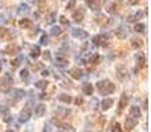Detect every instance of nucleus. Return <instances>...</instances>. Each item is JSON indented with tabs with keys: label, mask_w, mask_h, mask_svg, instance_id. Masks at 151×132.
<instances>
[{
	"label": "nucleus",
	"mask_w": 151,
	"mask_h": 132,
	"mask_svg": "<svg viewBox=\"0 0 151 132\" xmlns=\"http://www.w3.org/2000/svg\"><path fill=\"white\" fill-rule=\"evenodd\" d=\"M97 90H98L102 95H109V94H113L115 91V86L113 85L109 79H104L97 83Z\"/></svg>",
	"instance_id": "obj_1"
},
{
	"label": "nucleus",
	"mask_w": 151,
	"mask_h": 132,
	"mask_svg": "<svg viewBox=\"0 0 151 132\" xmlns=\"http://www.w3.org/2000/svg\"><path fill=\"white\" fill-rule=\"evenodd\" d=\"M12 85H13V78L11 77V74L7 73L1 79V90L4 91V93H8V91L11 90V87H12Z\"/></svg>",
	"instance_id": "obj_2"
},
{
	"label": "nucleus",
	"mask_w": 151,
	"mask_h": 132,
	"mask_svg": "<svg viewBox=\"0 0 151 132\" xmlns=\"http://www.w3.org/2000/svg\"><path fill=\"white\" fill-rule=\"evenodd\" d=\"M31 107H32V102H28V103H27V107L21 111V114H20V122L21 123L27 122V120L31 118Z\"/></svg>",
	"instance_id": "obj_3"
},
{
	"label": "nucleus",
	"mask_w": 151,
	"mask_h": 132,
	"mask_svg": "<svg viewBox=\"0 0 151 132\" xmlns=\"http://www.w3.org/2000/svg\"><path fill=\"white\" fill-rule=\"evenodd\" d=\"M109 39H110V36H107V34H98V36H94L93 42L96 45L105 46V45H106V42H109Z\"/></svg>",
	"instance_id": "obj_4"
},
{
	"label": "nucleus",
	"mask_w": 151,
	"mask_h": 132,
	"mask_svg": "<svg viewBox=\"0 0 151 132\" xmlns=\"http://www.w3.org/2000/svg\"><path fill=\"white\" fill-rule=\"evenodd\" d=\"M117 77H118V79H119V81H126V79H129V77H130V73H129V70L126 69V67L119 66V67H118Z\"/></svg>",
	"instance_id": "obj_5"
},
{
	"label": "nucleus",
	"mask_w": 151,
	"mask_h": 132,
	"mask_svg": "<svg viewBox=\"0 0 151 132\" xmlns=\"http://www.w3.org/2000/svg\"><path fill=\"white\" fill-rule=\"evenodd\" d=\"M127 104H129V98H127V95H126V94H123V95L121 96V99H119V104H118L117 114H121V112H122V110L125 108Z\"/></svg>",
	"instance_id": "obj_6"
},
{
	"label": "nucleus",
	"mask_w": 151,
	"mask_h": 132,
	"mask_svg": "<svg viewBox=\"0 0 151 132\" xmlns=\"http://www.w3.org/2000/svg\"><path fill=\"white\" fill-rule=\"evenodd\" d=\"M83 16H85V11L83 8H78L73 12V19L76 20V23H82Z\"/></svg>",
	"instance_id": "obj_7"
},
{
	"label": "nucleus",
	"mask_w": 151,
	"mask_h": 132,
	"mask_svg": "<svg viewBox=\"0 0 151 132\" xmlns=\"http://www.w3.org/2000/svg\"><path fill=\"white\" fill-rule=\"evenodd\" d=\"M85 1L91 11H99L101 8V0H85Z\"/></svg>",
	"instance_id": "obj_8"
},
{
	"label": "nucleus",
	"mask_w": 151,
	"mask_h": 132,
	"mask_svg": "<svg viewBox=\"0 0 151 132\" xmlns=\"http://www.w3.org/2000/svg\"><path fill=\"white\" fill-rule=\"evenodd\" d=\"M72 34L76 37V39H80V40H83V39H86V37L89 36L88 34V32H85L83 29H73V32H72Z\"/></svg>",
	"instance_id": "obj_9"
},
{
	"label": "nucleus",
	"mask_w": 151,
	"mask_h": 132,
	"mask_svg": "<svg viewBox=\"0 0 151 132\" xmlns=\"http://www.w3.org/2000/svg\"><path fill=\"white\" fill-rule=\"evenodd\" d=\"M137 123H138V120L135 119V118H133V116H129L127 119H126V123H125V126H126V130L127 131H131L134 127L137 126Z\"/></svg>",
	"instance_id": "obj_10"
},
{
	"label": "nucleus",
	"mask_w": 151,
	"mask_h": 132,
	"mask_svg": "<svg viewBox=\"0 0 151 132\" xmlns=\"http://www.w3.org/2000/svg\"><path fill=\"white\" fill-rule=\"evenodd\" d=\"M115 34H117V37L119 40H123V39H126L127 37V28L126 26H119V28L117 29V32H115Z\"/></svg>",
	"instance_id": "obj_11"
},
{
	"label": "nucleus",
	"mask_w": 151,
	"mask_h": 132,
	"mask_svg": "<svg viewBox=\"0 0 151 132\" xmlns=\"http://www.w3.org/2000/svg\"><path fill=\"white\" fill-rule=\"evenodd\" d=\"M69 74H70V77L74 78V79H80V78L82 77V71H81V69H77V67H73V69H70Z\"/></svg>",
	"instance_id": "obj_12"
},
{
	"label": "nucleus",
	"mask_w": 151,
	"mask_h": 132,
	"mask_svg": "<svg viewBox=\"0 0 151 132\" xmlns=\"http://www.w3.org/2000/svg\"><path fill=\"white\" fill-rule=\"evenodd\" d=\"M113 103H114V101H113L111 98H106V99H104V101H102V103H101L102 110H104V111H106V110H109L110 107L113 106Z\"/></svg>",
	"instance_id": "obj_13"
},
{
	"label": "nucleus",
	"mask_w": 151,
	"mask_h": 132,
	"mask_svg": "<svg viewBox=\"0 0 151 132\" xmlns=\"http://www.w3.org/2000/svg\"><path fill=\"white\" fill-rule=\"evenodd\" d=\"M82 91L85 95H91V94H93V85H91V83H83Z\"/></svg>",
	"instance_id": "obj_14"
},
{
	"label": "nucleus",
	"mask_w": 151,
	"mask_h": 132,
	"mask_svg": "<svg viewBox=\"0 0 151 132\" xmlns=\"http://www.w3.org/2000/svg\"><path fill=\"white\" fill-rule=\"evenodd\" d=\"M130 116H133V118H139L141 116V108H139L138 106H133L130 108Z\"/></svg>",
	"instance_id": "obj_15"
},
{
	"label": "nucleus",
	"mask_w": 151,
	"mask_h": 132,
	"mask_svg": "<svg viewBox=\"0 0 151 132\" xmlns=\"http://www.w3.org/2000/svg\"><path fill=\"white\" fill-rule=\"evenodd\" d=\"M45 104H39V106L36 107V110H35V114H36V116H42V115L45 114Z\"/></svg>",
	"instance_id": "obj_16"
},
{
	"label": "nucleus",
	"mask_w": 151,
	"mask_h": 132,
	"mask_svg": "<svg viewBox=\"0 0 151 132\" xmlns=\"http://www.w3.org/2000/svg\"><path fill=\"white\" fill-rule=\"evenodd\" d=\"M97 24H99L101 26H106L107 24H109V20H107L106 16H102L99 15L98 17H97Z\"/></svg>",
	"instance_id": "obj_17"
},
{
	"label": "nucleus",
	"mask_w": 151,
	"mask_h": 132,
	"mask_svg": "<svg viewBox=\"0 0 151 132\" xmlns=\"http://www.w3.org/2000/svg\"><path fill=\"white\" fill-rule=\"evenodd\" d=\"M16 50H17V48H16V45H15V44H8L4 52L7 53V54H15Z\"/></svg>",
	"instance_id": "obj_18"
},
{
	"label": "nucleus",
	"mask_w": 151,
	"mask_h": 132,
	"mask_svg": "<svg viewBox=\"0 0 151 132\" xmlns=\"http://www.w3.org/2000/svg\"><path fill=\"white\" fill-rule=\"evenodd\" d=\"M130 45H131V48H133V49H139V48L143 45V41H142L141 39H134L133 41H131Z\"/></svg>",
	"instance_id": "obj_19"
},
{
	"label": "nucleus",
	"mask_w": 151,
	"mask_h": 132,
	"mask_svg": "<svg viewBox=\"0 0 151 132\" xmlns=\"http://www.w3.org/2000/svg\"><path fill=\"white\" fill-rule=\"evenodd\" d=\"M19 25H20L21 28H31L33 24H32V21L28 20V19H23V20L19 21Z\"/></svg>",
	"instance_id": "obj_20"
},
{
	"label": "nucleus",
	"mask_w": 151,
	"mask_h": 132,
	"mask_svg": "<svg viewBox=\"0 0 151 132\" xmlns=\"http://www.w3.org/2000/svg\"><path fill=\"white\" fill-rule=\"evenodd\" d=\"M56 64H57L58 66L63 67V66H68L69 62H68V60H66V58H63L61 56H58V57L56 58Z\"/></svg>",
	"instance_id": "obj_21"
},
{
	"label": "nucleus",
	"mask_w": 151,
	"mask_h": 132,
	"mask_svg": "<svg viewBox=\"0 0 151 132\" xmlns=\"http://www.w3.org/2000/svg\"><path fill=\"white\" fill-rule=\"evenodd\" d=\"M137 64H138L139 66H143L145 64H146V56H145L143 53L137 56Z\"/></svg>",
	"instance_id": "obj_22"
},
{
	"label": "nucleus",
	"mask_w": 151,
	"mask_h": 132,
	"mask_svg": "<svg viewBox=\"0 0 151 132\" xmlns=\"http://www.w3.org/2000/svg\"><path fill=\"white\" fill-rule=\"evenodd\" d=\"M58 99H60L63 103H66V104H69L72 102V98H70V95H66V94H61L60 96H58Z\"/></svg>",
	"instance_id": "obj_23"
},
{
	"label": "nucleus",
	"mask_w": 151,
	"mask_h": 132,
	"mask_svg": "<svg viewBox=\"0 0 151 132\" xmlns=\"http://www.w3.org/2000/svg\"><path fill=\"white\" fill-rule=\"evenodd\" d=\"M31 56L33 58H37L40 56V48L39 46H33L32 48V50H31Z\"/></svg>",
	"instance_id": "obj_24"
},
{
	"label": "nucleus",
	"mask_w": 151,
	"mask_h": 132,
	"mask_svg": "<svg viewBox=\"0 0 151 132\" xmlns=\"http://www.w3.org/2000/svg\"><path fill=\"white\" fill-rule=\"evenodd\" d=\"M55 19H56V12H52L45 17V21H47V24H52L55 21Z\"/></svg>",
	"instance_id": "obj_25"
},
{
	"label": "nucleus",
	"mask_w": 151,
	"mask_h": 132,
	"mask_svg": "<svg viewBox=\"0 0 151 132\" xmlns=\"http://www.w3.org/2000/svg\"><path fill=\"white\" fill-rule=\"evenodd\" d=\"M50 34H52V36H60L61 34V28L60 26H53V28L50 29Z\"/></svg>",
	"instance_id": "obj_26"
},
{
	"label": "nucleus",
	"mask_w": 151,
	"mask_h": 132,
	"mask_svg": "<svg viewBox=\"0 0 151 132\" xmlns=\"http://www.w3.org/2000/svg\"><path fill=\"white\" fill-rule=\"evenodd\" d=\"M145 29H146V25H145V24H137V25L134 26V31L138 32V33H142V32H145Z\"/></svg>",
	"instance_id": "obj_27"
},
{
	"label": "nucleus",
	"mask_w": 151,
	"mask_h": 132,
	"mask_svg": "<svg viewBox=\"0 0 151 132\" xmlns=\"http://www.w3.org/2000/svg\"><path fill=\"white\" fill-rule=\"evenodd\" d=\"M48 85H49V83H48V81H39V82L36 83V87L37 88H47Z\"/></svg>",
	"instance_id": "obj_28"
},
{
	"label": "nucleus",
	"mask_w": 151,
	"mask_h": 132,
	"mask_svg": "<svg viewBox=\"0 0 151 132\" xmlns=\"http://www.w3.org/2000/svg\"><path fill=\"white\" fill-rule=\"evenodd\" d=\"M29 12V7L27 4H21L19 7V13H28Z\"/></svg>",
	"instance_id": "obj_29"
},
{
	"label": "nucleus",
	"mask_w": 151,
	"mask_h": 132,
	"mask_svg": "<svg viewBox=\"0 0 151 132\" xmlns=\"http://www.w3.org/2000/svg\"><path fill=\"white\" fill-rule=\"evenodd\" d=\"M99 60H101V57H99V56H98V54H94V56H93V57H91V58H90V60H89V64H91V65H93V66H94V65H96V64H97V62H98V61H99Z\"/></svg>",
	"instance_id": "obj_30"
},
{
	"label": "nucleus",
	"mask_w": 151,
	"mask_h": 132,
	"mask_svg": "<svg viewBox=\"0 0 151 132\" xmlns=\"http://www.w3.org/2000/svg\"><path fill=\"white\" fill-rule=\"evenodd\" d=\"M111 131L113 132H122L119 123H114V124H113V127H111Z\"/></svg>",
	"instance_id": "obj_31"
},
{
	"label": "nucleus",
	"mask_w": 151,
	"mask_h": 132,
	"mask_svg": "<svg viewBox=\"0 0 151 132\" xmlns=\"http://www.w3.org/2000/svg\"><path fill=\"white\" fill-rule=\"evenodd\" d=\"M60 21H61V24H63V25H66V26H69V25H70V23H69V20L65 17V16H61V17H60Z\"/></svg>",
	"instance_id": "obj_32"
},
{
	"label": "nucleus",
	"mask_w": 151,
	"mask_h": 132,
	"mask_svg": "<svg viewBox=\"0 0 151 132\" xmlns=\"http://www.w3.org/2000/svg\"><path fill=\"white\" fill-rule=\"evenodd\" d=\"M104 124H105V116H104V115H101V116H99V123H98V127H99V130H102V127H104Z\"/></svg>",
	"instance_id": "obj_33"
},
{
	"label": "nucleus",
	"mask_w": 151,
	"mask_h": 132,
	"mask_svg": "<svg viewBox=\"0 0 151 132\" xmlns=\"http://www.w3.org/2000/svg\"><path fill=\"white\" fill-rule=\"evenodd\" d=\"M15 93H16V96H17L19 99H20V98H23V96L25 95V91H23V90H16Z\"/></svg>",
	"instance_id": "obj_34"
},
{
	"label": "nucleus",
	"mask_w": 151,
	"mask_h": 132,
	"mask_svg": "<svg viewBox=\"0 0 151 132\" xmlns=\"http://www.w3.org/2000/svg\"><path fill=\"white\" fill-rule=\"evenodd\" d=\"M20 75H21V78H23V79H27V78H28V70H27V69L21 70Z\"/></svg>",
	"instance_id": "obj_35"
},
{
	"label": "nucleus",
	"mask_w": 151,
	"mask_h": 132,
	"mask_svg": "<svg viewBox=\"0 0 151 132\" xmlns=\"http://www.w3.org/2000/svg\"><path fill=\"white\" fill-rule=\"evenodd\" d=\"M11 65H12L13 69L19 67V60H12V61H11Z\"/></svg>",
	"instance_id": "obj_36"
},
{
	"label": "nucleus",
	"mask_w": 151,
	"mask_h": 132,
	"mask_svg": "<svg viewBox=\"0 0 151 132\" xmlns=\"http://www.w3.org/2000/svg\"><path fill=\"white\" fill-rule=\"evenodd\" d=\"M41 67H42L41 64H36V65H32V70H35V71H36V70L41 69Z\"/></svg>",
	"instance_id": "obj_37"
},
{
	"label": "nucleus",
	"mask_w": 151,
	"mask_h": 132,
	"mask_svg": "<svg viewBox=\"0 0 151 132\" xmlns=\"http://www.w3.org/2000/svg\"><path fill=\"white\" fill-rule=\"evenodd\" d=\"M44 60L50 61V52H45L44 53Z\"/></svg>",
	"instance_id": "obj_38"
},
{
	"label": "nucleus",
	"mask_w": 151,
	"mask_h": 132,
	"mask_svg": "<svg viewBox=\"0 0 151 132\" xmlns=\"http://www.w3.org/2000/svg\"><path fill=\"white\" fill-rule=\"evenodd\" d=\"M41 44L42 45H47L48 44V37L47 36H42L41 37Z\"/></svg>",
	"instance_id": "obj_39"
},
{
	"label": "nucleus",
	"mask_w": 151,
	"mask_h": 132,
	"mask_svg": "<svg viewBox=\"0 0 151 132\" xmlns=\"http://www.w3.org/2000/svg\"><path fill=\"white\" fill-rule=\"evenodd\" d=\"M74 3H76V0H70V3H69V4L66 5V8H68V9H70V8L74 5Z\"/></svg>",
	"instance_id": "obj_40"
},
{
	"label": "nucleus",
	"mask_w": 151,
	"mask_h": 132,
	"mask_svg": "<svg viewBox=\"0 0 151 132\" xmlns=\"http://www.w3.org/2000/svg\"><path fill=\"white\" fill-rule=\"evenodd\" d=\"M76 104H78V106H80V104H82V98H77V99H76Z\"/></svg>",
	"instance_id": "obj_41"
},
{
	"label": "nucleus",
	"mask_w": 151,
	"mask_h": 132,
	"mask_svg": "<svg viewBox=\"0 0 151 132\" xmlns=\"http://www.w3.org/2000/svg\"><path fill=\"white\" fill-rule=\"evenodd\" d=\"M129 3H130L131 5H135V4H139V0H130Z\"/></svg>",
	"instance_id": "obj_42"
},
{
	"label": "nucleus",
	"mask_w": 151,
	"mask_h": 132,
	"mask_svg": "<svg viewBox=\"0 0 151 132\" xmlns=\"http://www.w3.org/2000/svg\"><path fill=\"white\" fill-rule=\"evenodd\" d=\"M44 132H52V130H50V127H49V126H45Z\"/></svg>",
	"instance_id": "obj_43"
},
{
	"label": "nucleus",
	"mask_w": 151,
	"mask_h": 132,
	"mask_svg": "<svg viewBox=\"0 0 151 132\" xmlns=\"http://www.w3.org/2000/svg\"><path fill=\"white\" fill-rule=\"evenodd\" d=\"M42 75H44V77L49 75V71H48V70H42Z\"/></svg>",
	"instance_id": "obj_44"
},
{
	"label": "nucleus",
	"mask_w": 151,
	"mask_h": 132,
	"mask_svg": "<svg viewBox=\"0 0 151 132\" xmlns=\"http://www.w3.org/2000/svg\"><path fill=\"white\" fill-rule=\"evenodd\" d=\"M45 98H47V94H44V93L40 94V99H45Z\"/></svg>",
	"instance_id": "obj_45"
},
{
	"label": "nucleus",
	"mask_w": 151,
	"mask_h": 132,
	"mask_svg": "<svg viewBox=\"0 0 151 132\" xmlns=\"http://www.w3.org/2000/svg\"><path fill=\"white\" fill-rule=\"evenodd\" d=\"M5 132H12V131H5Z\"/></svg>",
	"instance_id": "obj_46"
},
{
	"label": "nucleus",
	"mask_w": 151,
	"mask_h": 132,
	"mask_svg": "<svg viewBox=\"0 0 151 132\" xmlns=\"http://www.w3.org/2000/svg\"><path fill=\"white\" fill-rule=\"evenodd\" d=\"M0 70H1V66H0Z\"/></svg>",
	"instance_id": "obj_47"
}]
</instances>
